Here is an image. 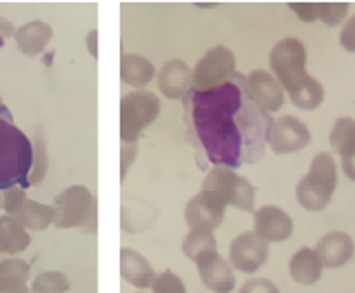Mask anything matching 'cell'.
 <instances>
[{
	"label": "cell",
	"mask_w": 355,
	"mask_h": 293,
	"mask_svg": "<svg viewBox=\"0 0 355 293\" xmlns=\"http://www.w3.org/2000/svg\"><path fill=\"white\" fill-rule=\"evenodd\" d=\"M315 251L322 260V267L327 269H338L342 265H347L353 256V240L349 233L342 231H331L327 235H322Z\"/></svg>",
	"instance_id": "9a60e30c"
},
{
	"label": "cell",
	"mask_w": 355,
	"mask_h": 293,
	"mask_svg": "<svg viewBox=\"0 0 355 293\" xmlns=\"http://www.w3.org/2000/svg\"><path fill=\"white\" fill-rule=\"evenodd\" d=\"M255 233L266 242H284L293 233V220L280 207L266 205L255 211Z\"/></svg>",
	"instance_id": "4fadbf2b"
},
{
	"label": "cell",
	"mask_w": 355,
	"mask_h": 293,
	"mask_svg": "<svg viewBox=\"0 0 355 293\" xmlns=\"http://www.w3.org/2000/svg\"><path fill=\"white\" fill-rule=\"evenodd\" d=\"M44 171H47V151H44L42 136H38L36 149H33V169H31V176H29V185H38L44 178Z\"/></svg>",
	"instance_id": "83f0119b"
},
{
	"label": "cell",
	"mask_w": 355,
	"mask_h": 293,
	"mask_svg": "<svg viewBox=\"0 0 355 293\" xmlns=\"http://www.w3.org/2000/svg\"><path fill=\"white\" fill-rule=\"evenodd\" d=\"M53 207L47 205H40V202H33V200H25L20 205L16 218L25 224V229H33V231H44L53 222Z\"/></svg>",
	"instance_id": "603a6c76"
},
{
	"label": "cell",
	"mask_w": 355,
	"mask_h": 293,
	"mask_svg": "<svg viewBox=\"0 0 355 293\" xmlns=\"http://www.w3.org/2000/svg\"><path fill=\"white\" fill-rule=\"evenodd\" d=\"M200 196H202L209 205H214L222 211L229 205L238 207L242 211H253L255 189L251 187L249 180H244L236 174V169L214 167L205 178Z\"/></svg>",
	"instance_id": "277c9868"
},
{
	"label": "cell",
	"mask_w": 355,
	"mask_h": 293,
	"mask_svg": "<svg viewBox=\"0 0 355 293\" xmlns=\"http://www.w3.org/2000/svg\"><path fill=\"white\" fill-rule=\"evenodd\" d=\"M236 56L227 47L209 49L202 58L198 60L193 69V89L196 92H209L220 85L229 83L236 76Z\"/></svg>",
	"instance_id": "ba28073f"
},
{
	"label": "cell",
	"mask_w": 355,
	"mask_h": 293,
	"mask_svg": "<svg viewBox=\"0 0 355 293\" xmlns=\"http://www.w3.org/2000/svg\"><path fill=\"white\" fill-rule=\"evenodd\" d=\"M69 289V280L60 271H44L31 285V293H64Z\"/></svg>",
	"instance_id": "484cf974"
},
{
	"label": "cell",
	"mask_w": 355,
	"mask_h": 293,
	"mask_svg": "<svg viewBox=\"0 0 355 293\" xmlns=\"http://www.w3.org/2000/svg\"><path fill=\"white\" fill-rule=\"evenodd\" d=\"M184 218L187 224L191 227V231H211L214 233L216 227H220L222 218H225V211L209 205L202 196H196L189 200V205L184 209Z\"/></svg>",
	"instance_id": "e0dca14e"
},
{
	"label": "cell",
	"mask_w": 355,
	"mask_h": 293,
	"mask_svg": "<svg viewBox=\"0 0 355 293\" xmlns=\"http://www.w3.org/2000/svg\"><path fill=\"white\" fill-rule=\"evenodd\" d=\"M18 49L25 56H38L51 40V27L42 20H33L16 29L14 33Z\"/></svg>",
	"instance_id": "ffe728a7"
},
{
	"label": "cell",
	"mask_w": 355,
	"mask_h": 293,
	"mask_svg": "<svg viewBox=\"0 0 355 293\" xmlns=\"http://www.w3.org/2000/svg\"><path fill=\"white\" fill-rule=\"evenodd\" d=\"M31 244V238L16 216H0V253L7 256H16L20 251H25L27 246Z\"/></svg>",
	"instance_id": "d6986e66"
},
{
	"label": "cell",
	"mask_w": 355,
	"mask_h": 293,
	"mask_svg": "<svg viewBox=\"0 0 355 293\" xmlns=\"http://www.w3.org/2000/svg\"><path fill=\"white\" fill-rule=\"evenodd\" d=\"M331 146L342 158H347L355 151V120L353 118H340L331 131Z\"/></svg>",
	"instance_id": "d4e9b609"
},
{
	"label": "cell",
	"mask_w": 355,
	"mask_h": 293,
	"mask_svg": "<svg viewBox=\"0 0 355 293\" xmlns=\"http://www.w3.org/2000/svg\"><path fill=\"white\" fill-rule=\"evenodd\" d=\"M342 169L349 180H355V151L347 158H342Z\"/></svg>",
	"instance_id": "d590c367"
},
{
	"label": "cell",
	"mask_w": 355,
	"mask_h": 293,
	"mask_svg": "<svg viewBox=\"0 0 355 293\" xmlns=\"http://www.w3.org/2000/svg\"><path fill=\"white\" fill-rule=\"evenodd\" d=\"M160 114V100L151 92H133L120 103L122 144H136L142 129H147Z\"/></svg>",
	"instance_id": "52a82bcc"
},
{
	"label": "cell",
	"mask_w": 355,
	"mask_h": 293,
	"mask_svg": "<svg viewBox=\"0 0 355 293\" xmlns=\"http://www.w3.org/2000/svg\"><path fill=\"white\" fill-rule=\"evenodd\" d=\"M33 169V144L14 125L9 109L0 105V191L29 187Z\"/></svg>",
	"instance_id": "3957f363"
},
{
	"label": "cell",
	"mask_w": 355,
	"mask_h": 293,
	"mask_svg": "<svg viewBox=\"0 0 355 293\" xmlns=\"http://www.w3.org/2000/svg\"><path fill=\"white\" fill-rule=\"evenodd\" d=\"M184 120L207 160L229 169L258 162L273 125L251 100L247 78L240 74L209 92L193 89L184 98Z\"/></svg>",
	"instance_id": "6da1fadb"
},
{
	"label": "cell",
	"mask_w": 355,
	"mask_h": 293,
	"mask_svg": "<svg viewBox=\"0 0 355 293\" xmlns=\"http://www.w3.org/2000/svg\"><path fill=\"white\" fill-rule=\"evenodd\" d=\"M336 185H338L336 160H333L331 153L322 151L313 158L309 174L297 183L295 198L306 211H322L331 202Z\"/></svg>",
	"instance_id": "5b68a950"
},
{
	"label": "cell",
	"mask_w": 355,
	"mask_h": 293,
	"mask_svg": "<svg viewBox=\"0 0 355 293\" xmlns=\"http://www.w3.org/2000/svg\"><path fill=\"white\" fill-rule=\"evenodd\" d=\"M309 142H311V131L306 129L302 120H297L293 116H284L280 120H273L269 136H266V144L280 156L304 149Z\"/></svg>",
	"instance_id": "30bf717a"
},
{
	"label": "cell",
	"mask_w": 355,
	"mask_h": 293,
	"mask_svg": "<svg viewBox=\"0 0 355 293\" xmlns=\"http://www.w3.org/2000/svg\"><path fill=\"white\" fill-rule=\"evenodd\" d=\"M247 92L251 100L266 114H273L284 105V92L277 78L269 72L255 69L247 76Z\"/></svg>",
	"instance_id": "8fae6325"
},
{
	"label": "cell",
	"mask_w": 355,
	"mask_h": 293,
	"mask_svg": "<svg viewBox=\"0 0 355 293\" xmlns=\"http://www.w3.org/2000/svg\"><path fill=\"white\" fill-rule=\"evenodd\" d=\"M16 33V29H14V25H11L9 20H5V18H0V47L5 44V40L7 38H11Z\"/></svg>",
	"instance_id": "e575fe53"
},
{
	"label": "cell",
	"mask_w": 355,
	"mask_h": 293,
	"mask_svg": "<svg viewBox=\"0 0 355 293\" xmlns=\"http://www.w3.org/2000/svg\"><path fill=\"white\" fill-rule=\"evenodd\" d=\"M269 62L277 83L286 89L295 107L313 111L322 105L324 89L313 76L306 74V49L297 38H284L277 42L271 49Z\"/></svg>",
	"instance_id": "7a4b0ae2"
},
{
	"label": "cell",
	"mask_w": 355,
	"mask_h": 293,
	"mask_svg": "<svg viewBox=\"0 0 355 293\" xmlns=\"http://www.w3.org/2000/svg\"><path fill=\"white\" fill-rule=\"evenodd\" d=\"M182 251L187 258H191V260L196 262L202 256L218 251V242H216L211 231H189V235L182 242Z\"/></svg>",
	"instance_id": "cb8c5ba5"
},
{
	"label": "cell",
	"mask_w": 355,
	"mask_h": 293,
	"mask_svg": "<svg viewBox=\"0 0 355 293\" xmlns=\"http://www.w3.org/2000/svg\"><path fill=\"white\" fill-rule=\"evenodd\" d=\"M158 85L166 98H187L193 92V72L182 60H169L158 74Z\"/></svg>",
	"instance_id": "5bb4252c"
},
{
	"label": "cell",
	"mask_w": 355,
	"mask_h": 293,
	"mask_svg": "<svg viewBox=\"0 0 355 293\" xmlns=\"http://www.w3.org/2000/svg\"><path fill=\"white\" fill-rule=\"evenodd\" d=\"M53 224L58 229H73L87 227V231H94L96 224V198L92 191L83 185L69 187L55 198L53 202Z\"/></svg>",
	"instance_id": "8992f818"
},
{
	"label": "cell",
	"mask_w": 355,
	"mask_h": 293,
	"mask_svg": "<svg viewBox=\"0 0 355 293\" xmlns=\"http://www.w3.org/2000/svg\"><path fill=\"white\" fill-rule=\"evenodd\" d=\"M133 156H136V144H122V165H120L122 178L127 176V169L133 162Z\"/></svg>",
	"instance_id": "836d02e7"
},
{
	"label": "cell",
	"mask_w": 355,
	"mask_h": 293,
	"mask_svg": "<svg viewBox=\"0 0 355 293\" xmlns=\"http://www.w3.org/2000/svg\"><path fill=\"white\" fill-rule=\"evenodd\" d=\"M153 293H187L182 280L178 278L173 271H162L153 280Z\"/></svg>",
	"instance_id": "4316f807"
},
{
	"label": "cell",
	"mask_w": 355,
	"mask_h": 293,
	"mask_svg": "<svg viewBox=\"0 0 355 293\" xmlns=\"http://www.w3.org/2000/svg\"><path fill=\"white\" fill-rule=\"evenodd\" d=\"M231 265L242 274H255L269 258V242L262 240L255 231L240 233L229 246Z\"/></svg>",
	"instance_id": "9c48e42d"
},
{
	"label": "cell",
	"mask_w": 355,
	"mask_h": 293,
	"mask_svg": "<svg viewBox=\"0 0 355 293\" xmlns=\"http://www.w3.org/2000/svg\"><path fill=\"white\" fill-rule=\"evenodd\" d=\"M87 47H89V53L96 56L98 49H96V29L94 31H89V36H87Z\"/></svg>",
	"instance_id": "8d00e7d4"
},
{
	"label": "cell",
	"mask_w": 355,
	"mask_h": 293,
	"mask_svg": "<svg viewBox=\"0 0 355 293\" xmlns=\"http://www.w3.org/2000/svg\"><path fill=\"white\" fill-rule=\"evenodd\" d=\"M25 200H27L25 189H22V187H14V189L5 191V202H3V205H5V209H7L9 216H16L18 209H20V205H22Z\"/></svg>",
	"instance_id": "f546056e"
},
{
	"label": "cell",
	"mask_w": 355,
	"mask_h": 293,
	"mask_svg": "<svg viewBox=\"0 0 355 293\" xmlns=\"http://www.w3.org/2000/svg\"><path fill=\"white\" fill-rule=\"evenodd\" d=\"M340 44L347 51H355V16H351V20L342 27V31H340Z\"/></svg>",
	"instance_id": "1f68e13d"
},
{
	"label": "cell",
	"mask_w": 355,
	"mask_h": 293,
	"mask_svg": "<svg viewBox=\"0 0 355 293\" xmlns=\"http://www.w3.org/2000/svg\"><path fill=\"white\" fill-rule=\"evenodd\" d=\"M0 278H11V280H22V283H27L29 262H25V260H3L0 262Z\"/></svg>",
	"instance_id": "f1b7e54d"
},
{
	"label": "cell",
	"mask_w": 355,
	"mask_h": 293,
	"mask_svg": "<svg viewBox=\"0 0 355 293\" xmlns=\"http://www.w3.org/2000/svg\"><path fill=\"white\" fill-rule=\"evenodd\" d=\"M240 293H280V289L266 278H253L242 285Z\"/></svg>",
	"instance_id": "4dcf8cb0"
},
{
	"label": "cell",
	"mask_w": 355,
	"mask_h": 293,
	"mask_svg": "<svg viewBox=\"0 0 355 293\" xmlns=\"http://www.w3.org/2000/svg\"><path fill=\"white\" fill-rule=\"evenodd\" d=\"M322 269L324 267H322L318 251L309 249V246L300 249L291 258V262H288V274H291V278L300 285H315L322 276Z\"/></svg>",
	"instance_id": "44dd1931"
},
{
	"label": "cell",
	"mask_w": 355,
	"mask_h": 293,
	"mask_svg": "<svg viewBox=\"0 0 355 293\" xmlns=\"http://www.w3.org/2000/svg\"><path fill=\"white\" fill-rule=\"evenodd\" d=\"M198 265V274L202 285L211 289L214 293H231L236 287V274H233V267L222 258L218 251L202 256Z\"/></svg>",
	"instance_id": "7c38bea8"
},
{
	"label": "cell",
	"mask_w": 355,
	"mask_h": 293,
	"mask_svg": "<svg viewBox=\"0 0 355 293\" xmlns=\"http://www.w3.org/2000/svg\"><path fill=\"white\" fill-rule=\"evenodd\" d=\"M288 9L295 11V16L304 22L322 20L329 27H336L347 18V3H288Z\"/></svg>",
	"instance_id": "2e32d148"
},
{
	"label": "cell",
	"mask_w": 355,
	"mask_h": 293,
	"mask_svg": "<svg viewBox=\"0 0 355 293\" xmlns=\"http://www.w3.org/2000/svg\"><path fill=\"white\" fill-rule=\"evenodd\" d=\"M155 76V69L149 58L144 56H136V53H125L120 60V78L127 85H136L142 87L147 85L151 78Z\"/></svg>",
	"instance_id": "7402d4cb"
},
{
	"label": "cell",
	"mask_w": 355,
	"mask_h": 293,
	"mask_svg": "<svg viewBox=\"0 0 355 293\" xmlns=\"http://www.w3.org/2000/svg\"><path fill=\"white\" fill-rule=\"evenodd\" d=\"M0 293H29L27 283L11 278H0Z\"/></svg>",
	"instance_id": "d6a6232c"
},
{
	"label": "cell",
	"mask_w": 355,
	"mask_h": 293,
	"mask_svg": "<svg viewBox=\"0 0 355 293\" xmlns=\"http://www.w3.org/2000/svg\"><path fill=\"white\" fill-rule=\"evenodd\" d=\"M120 274L122 278L131 283L133 287L138 289H149L153 287L155 274L151 265L147 262V258L140 256L138 251L133 249H122L120 251Z\"/></svg>",
	"instance_id": "ac0fdd59"
}]
</instances>
